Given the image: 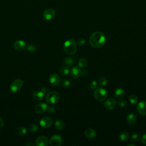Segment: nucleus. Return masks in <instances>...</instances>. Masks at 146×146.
<instances>
[{
  "label": "nucleus",
  "mask_w": 146,
  "mask_h": 146,
  "mask_svg": "<svg viewBox=\"0 0 146 146\" xmlns=\"http://www.w3.org/2000/svg\"><path fill=\"white\" fill-rule=\"evenodd\" d=\"M90 45L94 48H100L106 42V37L101 31H95L91 34L89 38Z\"/></svg>",
  "instance_id": "obj_1"
},
{
  "label": "nucleus",
  "mask_w": 146,
  "mask_h": 146,
  "mask_svg": "<svg viewBox=\"0 0 146 146\" xmlns=\"http://www.w3.org/2000/svg\"><path fill=\"white\" fill-rule=\"evenodd\" d=\"M76 43L73 39L67 40L63 44V49L64 52L70 55L74 54L76 51Z\"/></svg>",
  "instance_id": "obj_2"
},
{
  "label": "nucleus",
  "mask_w": 146,
  "mask_h": 146,
  "mask_svg": "<svg viewBox=\"0 0 146 146\" xmlns=\"http://www.w3.org/2000/svg\"><path fill=\"white\" fill-rule=\"evenodd\" d=\"M60 99V95L56 91L48 92L46 96V101L49 104H54L58 103Z\"/></svg>",
  "instance_id": "obj_3"
},
{
  "label": "nucleus",
  "mask_w": 146,
  "mask_h": 146,
  "mask_svg": "<svg viewBox=\"0 0 146 146\" xmlns=\"http://www.w3.org/2000/svg\"><path fill=\"white\" fill-rule=\"evenodd\" d=\"M107 91L103 88H98L94 92L95 99L99 102H103L107 98Z\"/></svg>",
  "instance_id": "obj_4"
},
{
  "label": "nucleus",
  "mask_w": 146,
  "mask_h": 146,
  "mask_svg": "<svg viewBox=\"0 0 146 146\" xmlns=\"http://www.w3.org/2000/svg\"><path fill=\"white\" fill-rule=\"evenodd\" d=\"M23 83L21 79H18L14 80L10 85V90L13 92H17L23 86Z\"/></svg>",
  "instance_id": "obj_5"
},
{
  "label": "nucleus",
  "mask_w": 146,
  "mask_h": 146,
  "mask_svg": "<svg viewBox=\"0 0 146 146\" xmlns=\"http://www.w3.org/2000/svg\"><path fill=\"white\" fill-rule=\"evenodd\" d=\"M51 146H60L62 144V139L59 135H52L49 141Z\"/></svg>",
  "instance_id": "obj_6"
},
{
  "label": "nucleus",
  "mask_w": 146,
  "mask_h": 146,
  "mask_svg": "<svg viewBox=\"0 0 146 146\" xmlns=\"http://www.w3.org/2000/svg\"><path fill=\"white\" fill-rule=\"evenodd\" d=\"M55 10L52 8L45 10L43 13V17L44 19L49 21L52 19L55 15Z\"/></svg>",
  "instance_id": "obj_7"
},
{
  "label": "nucleus",
  "mask_w": 146,
  "mask_h": 146,
  "mask_svg": "<svg viewBox=\"0 0 146 146\" xmlns=\"http://www.w3.org/2000/svg\"><path fill=\"white\" fill-rule=\"evenodd\" d=\"M116 106V102L113 98L107 99L104 103V107L108 110H113Z\"/></svg>",
  "instance_id": "obj_8"
},
{
  "label": "nucleus",
  "mask_w": 146,
  "mask_h": 146,
  "mask_svg": "<svg viewBox=\"0 0 146 146\" xmlns=\"http://www.w3.org/2000/svg\"><path fill=\"white\" fill-rule=\"evenodd\" d=\"M49 82L54 87L58 86L60 83V78L56 74H52L49 78Z\"/></svg>",
  "instance_id": "obj_9"
},
{
  "label": "nucleus",
  "mask_w": 146,
  "mask_h": 146,
  "mask_svg": "<svg viewBox=\"0 0 146 146\" xmlns=\"http://www.w3.org/2000/svg\"><path fill=\"white\" fill-rule=\"evenodd\" d=\"M39 124L43 128H48L52 124V119L50 117L44 116L40 120Z\"/></svg>",
  "instance_id": "obj_10"
},
{
  "label": "nucleus",
  "mask_w": 146,
  "mask_h": 146,
  "mask_svg": "<svg viewBox=\"0 0 146 146\" xmlns=\"http://www.w3.org/2000/svg\"><path fill=\"white\" fill-rule=\"evenodd\" d=\"M136 110L140 115H146V102L140 101L136 106Z\"/></svg>",
  "instance_id": "obj_11"
},
{
  "label": "nucleus",
  "mask_w": 146,
  "mask_h": 146,
  "mask_svg": "<svg viewBox=\"0 0 146 146\" xmlns=\"http://www.w3.org/2000/svg\"><path fill=\"white\" fill-rule=\"evenodd\" d=\"M47 105L44 103H40L38 104L34 108V111L35 113L38 114H41L44 112L47 108Z\"/></svg>",
  "instance_id": "obj_12"
},
{
  "label": "nucleus",
  "mask_w": 146,
  "mask_h": 146,
  "mask_svg": "<svg viewBox=\"0 0 146 146\" xmlns=\"http://www.w3.org/2000/svg\"><path fill=\"white\" fill-rule=\"evenodd\" d=\"M48 143V139L44 136H40L36 140V145L37 146H47Z\"/></svg>",
  "instance_id": "obj_13"
},
{
  "label": "nucleus",
  "mask_w": 146,
  "mask_h": 146,
  "mask_svg": "<svg viewBox=\"0 0 146 146\" xmlns=\"http://www.w3.org/2000/svg\"><path fill=\"white\" fill-rule=\"evenodd\" d=\"M26 46V43L22 40H17L14 43V47L17 51H23Z\"/></svg>",
  "instance_id": "obj_14"
},
{
  "label": "nucleus",
  "mask_w": 146,
  "mask_h": 146,
  "mask_svg": "<svg viewBox=\"0 0 146 146\" xmlns=\"http://www.w3.org/2000/svg\"><path fill=\"white\" fill-rule=\"evenodd\" d=\"M70 74L72 78H78L82 74V70L79 67H74L71 70Z\"/></svg>",
  "instance_id": "obj_15"
},
{
  "label": "nucleus",
  "mask_w": 146,
  "mask_h": 146,
  "mask_svg": "<svg viewBox=\"0 0 146 146\" xmlns=\"http://www.w3.org/2000/svg\"><path fill=\"white\" fill-rule=\"evenodd\" d=\"M44 92L42 90L35 91L33 94V98L36 101H40L43 100V99L44 98Z\"/></svg>",
  "instance_id": "obj_16"
},
{
  "label": "nucleus",
  "mask_w": 146,
  "mask_h": 146,
  "mask_svg": "<svg viewBox=\"0 0 146 146\" xmlns=\"http://www.w3.org/2000/svg\"><path fill=\"white\" fill-rule=\"evenodd\" d=\"M84 135L89 139H93L96 136V131L91 128H87L84 131Z\"/></svg>",
  "instance_id": "obj_17"
},
{
  "label": "nucleus",
  "mask_w": 146,
  "mask_h": 146,
  "mask_svg": "<svg viewBox=\"0 0 146 146\" xmlns=\"http://www.w3.org/2000/svg\"><path fill=\"white\" fill-rule=\"evenodd\" d=\"M126 121L129 125L133 124L136 121V115L133 113H129L126 118Z\"/></svg>",
  "instance_id": "obj_18"
},
{
  "label": "nucleus",
  "mask_w": 146,
  "mask_h": 146,
  "mask_svg": "<svg viewBox=\"0 0 146 146\" xmlns=\"http://www.w3.org/2000/svg\"><path fill=\"white\" fill-rule=\"evenodd\" d=\"M75 63V59L73 57H67L63 60V63L68 67H70Z\"/></svg>",
  "instance_id": "obj_19"
},
{
  "label": "nucleus",
  "mask_w": 146,
  "mask_h": 146,
  "mask_svg": "<svg viewBox=\"0 0 146 146\" xmlns=\"http://www.w3.org/2000/svg\"><path fill=\"white\" fill-rule=\"evenodd\" d=\"M124 94H125L124 90L123 88H119L115 90L114 93V96L116 99H120L124 96Z\"/></svg>",
  "instance_id": "obj_20"
},
{
  "label": "nucleus",
  "mask_w": 146,
  "mask_h": 146,
  "mask_svg": "<svg viewBox=\"0 0 146 146\" xmlns=\"http://www.w3.org/2000/svg\"><path fill=\"white\" fill-rule=\"evenodd\" d=\"M70 71V70L69 67H68L67 66H65L62 67L60 68V70H59V74L62 76H66V75L68 74Z\"/></svg>",
  "instance_id": "obj_21"
},
{
  "label": "nucleus",
  "mask_w": 146,
  "mask_h": 146,
  "mask_svg": "<svg viewBox=\"0 0 146 146\" xmlns=\"http://www.w3.org/2000/svg\"><path fill=\"white\" fill-rule=\"evenodd\" d=\"M128 138H129V133H128V131L122 132L119 136V140L121 141H126Z\"/></svg>",
  "instance_id": "obj_22"
},
{
  "label": "nucleus",
  "mask_w": 146,
  "mask_h": 146,
  "mask_svg": "<svg viewBox=\"0 0 146 146\" xmlns=\"http://www.w3.org/2000/svg\"><path fill=\"white\" fill-rule=\"evenodd\" d=\"M64 123L62 120H56L55 122V127L58 130H62L64 128Z\"/></svg>",
  "instance_id": "obj_23"
},
{
  "label": "nucleus",
  "mask_w": 146,
  "mask_h": 146,
  "mask_svg": "<svg viewBox=\"0 0 146 146\" xmlns=\"http://www.w3.org/2000/svg\"><path fill=\"white\" fill-rule=\"evenodd\" d=\"M16 131H17V132L18 135H19L21 136L26 135V133H27L26 128L23 127H19L17 128Z\"/></svg>",
  "instance_id": "obj_24"
},
{
  "label": "nucleus",
  "mask_w": 146,
  "mask_h": 146,
  "mask_svg": "<svg viewBox=\"0 0 146 146\" xmlns=\"http://www.w3.org/2000/svg\"><path fill=\"white\" fill-rule=\"evenodd\" d=\"M87 63H88L87 60L84 58H81L79 60L78 64V66L79 67L83 68V67H85L87 66Z\"/></svg>",
  "instance_id": "obj_25"
},
{
  "label": "nucleus",
  "mask_w": 146,
  "mask_h": 146,
  "mask_svg": "<svg viewBox=\"0 0 146 146\" xmlns=\"http://www.w3.org/2000/svg\"><path fill=\"white\" fill-rule=\"evenodd\" d=\"M28 129L31 132H35L38 129V125L35 123H31L29 125Z\"/></svg>",
  "instance_id": "obj_26"
},
{
  "label": "nucleus",
  "mask_w": 146,
  "mask_h": 146,
  "mask_svg": "<svg viewBox=\"0 0 146 146\" xmlns=\"http://www.w3.org/2000/svg\"><path fill=\"white\" fill-rule=\"evenodd\" d=\"M107 83V80L104 77H101L99 80V84L100 87H104Z\"/></svg>",
  "instance_id": "obj_27"
},
{
  "label": "nucleus",
  "mask_w": 146,
  "mask_h": 146,
  "mask_svg": "<svg viewBox=\"0 0 146 146\" xmlns=\"http://www.w3.org/2000/svg\"><path fill=\"white\" fill-rule=\"evenodd\" d=\"M129 101L131 104H136L138 102V98L136 95H132L129 97Z\"/></svg>",
  "instance_id": "obj_28"
},
{
  "label": "nucleus",
  "mask_w": 146,
  "mask_h": 146,
  "mask_svg": "<svg viewBox=\"0 0 146 146\" xmlns=\"http://www.w3.org/2000/svg\"><path fill=\"white\" fill-rule=\"evenodd\" d=\"M35 50H36V47L35 46V45L30 44H29L27 46V50L29 52H34L35 51Z\"/></svg>",
  "instance_id": "obj_29"
},
{
  "label": "nucleus",
  "mask_w": 146,
  "mask_h": 146,
  "mask_svg": "<svg viewBox=\"0 0 146 146\" xmlns=\"http://www.w3.org/2000/svg\"><path fill=\"white\" fill-rule=\"evenodd\" d=\"M70 85V82L68 79L64 80L62 83V86L64 88L68 87Z\"/></svg>",
  "instance_id": "obj_30"
},
{
  "label": "nucleus",
  "mask_w": 146,
  "mask_h": 146,
  "mask_svg": "<svg viewBox=\"0 0 146 146\" xmlns=\"http://www.w3.org/2000/svg\"><path fill=\"white\" fill-rule=\"evenodd\" d=\"M97 85H98V83H97L96 81L92 80L91 82V83L90 84V87L91 88V89L94 90L97 87Z\"/></svg>",
  "instance_id": "obj_31"
},
{
  "label": "nucleus",
  "mask_w": 146,
  "mask_h": 146,
  "mask_svg": "<svg viewBox=\"0 0 146 146\" xmlns=\"http://www.w3.org/2000/svg\"><path fill=\"white\" fill-rule=\"evenodd\" d=\"M48 113H54L55 112V108L54 107H53L52 106H47V110H46Z\"/></svg>",
  "instance_id": "obj_32"
},
{
  "label": "nucleus",
  "mask_w": 146,
  "mask_h": 146,
  "mask_svg": "<svg viewBox=\"0 0 146 146\" xmlns=\"http://www.w3.org/2000/svg\"><path fill=\"white\" fill-rule=\"evenodd\" d=\"M76 42L79 46H83L85 43V40L83 38H79L77 39Z\"/></svg>",
  "instance_id": "obj_33"
},
{
  "label": "nucleus",
  "mask_w": 146,
  "mask_h": 146,
  "mask_svg": "<svg viewBox=\"0 0 146 146\" xmlns=\"http://www.w3.org/2000/svg\"><path fill=\"white\" fill-rule=\"evenodd\" d=\"M139 135L137 133H134L131 136V141L133 142L137 141L139 140Z\"/></svg>",
  "instance_id": "obj_34"
},
{
  "label": "nucleus",
  "mask_w": 146,
  "mask_h": 146,
  "mask_svg": "<svg viewBox=\"0 0 146 146\" xmlns=\"http://www.w3.org/2000/svg\"><path fill=\"white\" fill-rule=\"evenodd\" d=\"M119 106H120V107H125V106H127V102L125 101V100H121L120 101H119Z\"/></svg>",
  "instance_id": "obj_35"
},
{
  "label": "nucleus",
  "mask_w": 146,
  "mask_h": 146,
  "mask_svg": "<svg viewBox=\"0 0 146 146\" xmlns=\"http://www.w3.org/2000/svg\"><path fill=\"white\" fill-rule=\"evenodd\" d=\"M141 143L144 144V145H146V133L143 135L141 137Z\"/></svg>",
  "instance_id": "obj_36"
},
{
  "label": "nucleus",
  "mask_w": 146,
  "mask_h": 146,
  "mask_svg": "<svg viewBox=\"0 0 146 146\" xmlns=\"http://www.w3.org/2000/svg\"><path fill=\"white\" fill-rule=\"evenodd\" d=\"M3 125H4V121L3 119L1 117H0V128H2Z\"/></svg>",
  "instance_id": "obj_37"
},
{
  "label": "nucleus",
  "mask_w": 146,
  "mask_h": 146,
  "mask_svg": "<svg viewBox=\"0 0 146 146\" xmlns=\"http://www.w3.org/2000/svg\"><path fill=\"white\" fill-rule=\"evenodd\" d=\"M88 74V71L86 69H84L83 70H82V74H83V75H86Z\"/></svg>",
  "instance_id": "obj_38"
},
{
  "label": "nucleus",
  "mask_w": 146,
  "mask_h": 146,
  "mask_svg": "<svg viewBox=\"0 0 146 146\" xmlns=\"http://www.w3.org/2000/svg\"><path fill=\"white\" fill-rule=\"evenodd\" d=\"M41 90L44 92H47V89L46 88H45V87H42V88H41Z\"/></svg>",
  "instance_id": "obj_39"
},
{
  "label": "nucleus",
  "mask_w": 146,
  "mask_h": 146,
  "mask_svg": "<svg viewBox=\"0 0 146 146\" xmlns=\"http://www.w3.org/2000/svg\"><path fill=\"white\" fill-rule=\"evenodd\" d=\"M130 145H133V146H135V145H134V144H128V146H130Z\"/></svg>",
  "instance_id": "obj_40"
}]
</instances>
